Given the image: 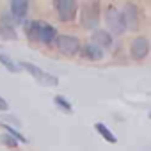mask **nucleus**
Returning a JSON list of instances; mask_svg holds the SVG:
<instances>
[{"instance_id": "1", "label": "nucleus", "mask_w": 151, "mask_h": 151, "mask_svg": "<svg viewBox=\"0 0 151 151\" xmlns=\"http://www.w3.org/2000/svg\"><path fill=\"white\" fill-rule=\"evenodd\" d=\"M105 22L109 25V34L112 36H121L124 30H126V25H124V18H123V13L116 7V6H107L105 9Z\"/></svg>"}, {"instance_id": "2", "label": "nucleus", "mask_w": 151, "mask_h": 151, "mask_svg": "<svg viewBox=\"0 0 151 151\" xmlns=\"http://www.w3.org/2000/svg\"><path fill=\"white\" fill-rule=\"evenodd\" d=\"M80 23L87 30H94L98 27V23H100V4L98 2H87L82 6Z\"/></svg>"}, {"instance_id": "3", "label": "nucleus", "mask_w": 151, "mask_h": 151, "mask_svg": "<svg viewBox=\"0 0 151 151\" xmlns=\"http://www.w3.org/2000/svg\"><path fill=\"white\" fill-rule=\"evenodd\" d=\"M22 68H23L27 73L32 75V77L37 80L39 86H45V87H55V86H59V78L55 77V75H50V73L43 71L41 68H37V66L32 64V62H22Z\"/></svg>"}, {"instance_id": "4", "label": "nucleus", "mask_w": 151, "mask_h": 151, "mask_svg": "<svg viewBox=\"0 0 151 151\" xmlns=\"http://www.w3.org/2000/svg\"><path fill=\"white\" fill-rule=\"evenodd\" d=\"M53 43H55L59 53L68 55V57H73V55H77V53L80 52V41L75 37V36L62 34V36H57Z\"/></svg>"}, {"instance_id": "5", "label": "nucleus", "mask_w": 151, "mask_h": 151, "mask_svg": "<svg viewBox=\"0 0 151 151\" xmlns=\"http://www.w3.org/2000/svg\"><path fill=\"white\" fill-rule=\"evenodd\" d=\"M53 6H55V11H57L60 22H71L77 16L78 4L73 2V0H57Z\"/></svg>"}, {"instance_id": "6", "label": "nucleus", "mask_w": 151, "mask_h": 151, "mask_svg": "<svg viewBox=\"0 0 151 151\" xmlns=\"http://www.w3.org/2000/svg\"><path fill=\"white\" fill-rule=\"evenodd\" d=\"M149 53V43L146 37H135L130 45V55L135 59V60H142L146 59Z\"/></svg>"}, {"instance_id": "7", "label": "nucleus", "mask_w": 151, "mask_h": 151, "mask_svg": "<svg viewBox=\"0 0 151 151\" xmlns=\"http://www.w3.org/2000/svg\"><path fill=\"white\" fill-rule=\"evenodd\" d=\"M123 13V18H124V25H126V29H130V30H137L139 29V7L135 6V4H126L124 6V11H121Z\"/></svg>"}, {"instance_id": "8", "label": "nucleus", "mask_w": 151, "mask_h": 151, "mask_svg": "<svg viewBox=\"0 0 151 151\" xmlns=\"http://www.w3.org/2000/svg\"><path fill=\"white\" fill-rule=\"evenodd\" d=\"M0 37L2 39H16V29L14 23L11 22V16L7 13H2V18H0Z\"/></svg>"}, {"instance_id": "9", "label": "nucleus", "mask_w": 151, "mask_h": 151, "mask_svg": "<svg viewBox=\"0 0 151 151\" xmlns=\"http://www.w3.org/2000/svg\"><path fill=\"white\" fill-rule=\"evenodd\" d=\"M57 37V29L53 25H48V23H41L39 30H37V36H36V41H41L45 45H52Z\"/></svg>"}, {"instance_id": "10", "label": "nucleus", "mask_w": 151, "mask_h": 151, "mask_svg": "<svg viewBox=\"0 0 151 151\" xmlns=\"http://www.w3.org/2000/svg\"><path fill=\"white\" fill-rule=\"evenodd\" d=\"M11 7V14L14 16L16 22H23L25 16H27V11H29V2L27 0H13V2L9 4Z\"/></svg>"}, {"instance_id": "11", "label": "nucleus", "mask_w": 151, "mask_h": 151, "mask_svg": "<svg viewBox=\"0 0 151 151\" xmlns=\"http://www.w3.org/2000/svg\"><path fill=\"white\" fill-rule=\"evenodd\" d=\"M112 36L107 32V30H103V29H98V30H94V34H93V45H96L98 48H110L112 46Z\"/></svg>"}, {"instance_id": "12", "label": "nucleus", "mask_w": 151, "mask_h": 151, "mask_svg": "<svg viewBox=\"0 0 151 151\" xmlns=\"http://www.w3.org/2000/svg\"><path fill=\"white\" fill-rule=\"evenodd\" d=\"M80 53H82V57L87 59V60H101V59H103V50L98 48V46L93 45V43H87V45L80 46Z\"/></svg>"}, {"instance_id": "13", "label": "nucleus", "mask_w": 151, "mask_h": 151, "mask_svg": "<svg viewBox=\"0 0 151 151\" xmlns=\"http://www.w3.org/2000/svg\"><path fill=\"white\" fill-rule=\"evenodd\" d=\"M94 128H96V132H98V133L107 140V142H110V144H116V142H117L116 135H114V133H112L105 124H103V123H96V124H94Z\"/></svg>"}, {"instance_id": "14", "label": "nucleus", "mask_w": 151, "mask_h": 151, "mask_svg": "<svg viewBox=\"0 0 151 151\" xmlns=\"http://www.w3.org/2000/svg\"><path fill=\"white\" fill-rule=\"evenodd\" d=\"M53 101H55V105H57L62 112H66V114H71V112H73L71 103H69L64 96H60V94H59V96H55V98H53Z\"/></svg>"}, {"instance_id": "15", "label": "nucleus", "mask_w": 151, "mask_h": 151, "mask_svg": "<svg viewBox=\"0 0 151 151\" xmlns=\"http://www.w3.org/2000/svg\"><path fill=\"white\" fill-rule=\"evenodd\" d=\"M0 64H2L7 71H11V73H18V66H16L6 53H2V52H0Z\"/></svg>"}, {"instance_id": "16", "label": "nucleus", "mask_w": 151, "mask_h": 151, "mask_svg": "<svg viewBox=\"0 0 151 151\" xmlns=\"http://www.w3.org/2000/svg\"><path fill=\"white\" fill-rule=\"evenodd\" d=\"M41 23H43V22H37V20H34V22H30V23L27 25V36H29L32 41H36V36H37V30H39Z\"/></svg>"}, {"instance_id": "17", "label": "nucleus", "mask_w": 151, "mask_h": 151, "mask_svg": "<svg viewBox=\"0 0 151 151\" xmlns=\"http://www.w3.org/2000/svg\"><path fill=\"white\" fill-rule=\"evenodd\" d=\"M2 126H4V128H6V132H7V133H9L11 137H14L16 140H22V142H27V139H25V137H23V135H22V133H20L18 130H16V128H13V126H9V124H2Z\"/></svg>"}, {"instance_id": "18", "label": "nucleus", "mask_w": 151, "mask_h": 151, "mask_svg": "<svg viewBox=\"0 0 151 151\" xmlns=\"http://www.w3.org/2000/svg\"><path fill=\"white\" fill-rule=\"evenodd\" d=\"M2 140H4L6 146H11V147H16V146H18V140H16L14 137H11L9 133H6V135L2 137Z\"/></svg>"}, {"instance_id": "19", "label": "nucleus", "mask_w": 151, "mask_h": 151, "mask_svg": "<svg viewBox=\"0 0 151 151\" xmlns=\"http://www.w3.org/2000/svg\"><path fill=\"white\" fill-rule=\"evenodd\" d=\"M9 109V103L2 98V96H0V110H7Z\"/></svg>"}]
</instances>
